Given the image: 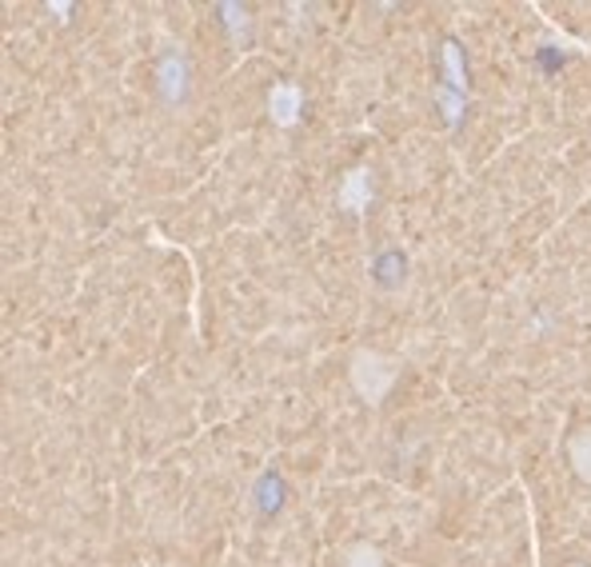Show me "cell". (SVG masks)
<instances>
[]
</instances>
